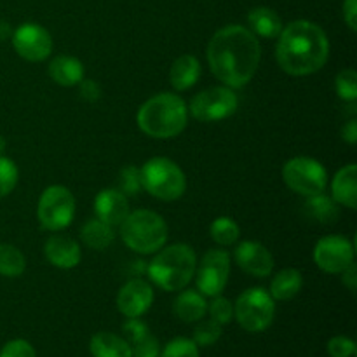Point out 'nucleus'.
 <instances>
[{"label":"nucleus","instance_id":"7","mask_svg":"<svg viewBox=\"0 0 357 357\" xmlns=\"http://www.w3.org/2000/svg\"><path fill=\"white\" fill-rule=\"evenodd\" d=\"M234 314L246 331H251V333L264 331L274 321V298L265 289L251 288L237 298Z\"/></svg>","mask_w":357,"mask_h":357},{"label":"nucleus","instance_id":"29","mask_svg":"<svg viewBox=\"0 0 357 357\" xmlns=\"http://www.w3.org/2000/svg\"><path fill=\"white\" fill-rule=\"evenodd\" d=\"M17 183V167L7 157L0 155V199L9 195Z\"/></svg>","mask_w":357,"mask_h":357},{"label":"nucleus","instance_id":"5","mask_svg":"<svg viewBox=\"0 0 357 357\" xmlns=\"http://www.w3.org/2000/svg\"><path fill=\"white\" fill-rule=\"evenodd\" d=\"M121 236L128 248L142 255L159 251L167 241V225L164 218L149 209L129 213L121 223Z\"/></svg>","mask_w":357,"mask_h":357},{"label":"nucleus","instance_id":"3","mask_svg":"<svg viewBox=\"0 0 357 357\" xmlns=\"http://www.w3.org/2000/svg\"><path fill=\"white\" fill-rule=\"evenodd\" d=\"M188 108L178 94L160 93L146 100L138 110L139 129L157 139L174 138L187 126Z\"/></svg>","mask_w":357,"mask_h":357},{"label":"nucleus","instance_id":"11","mask_svg":"<svg viewBox=\"0 0 357 357\" xmlns=\"http://www.w3.org/2000/svg\"><path fill=\"white\" fill-rule=\"evenodd\" d=\"M230 274V257L223 250H209L195 268L197 288L206 296H218L225 289Z\"/></svg>","mask_w":357,"mask_h":357},{"label":"nucleus","instance_id":"22","mask_svg":"<svg viewBox=\"0 0 357 357\" xmlns=\"http://www.w3.org/2000/svg\"><path fill=\"white\" fill-rule=\"evenodd\" d=\"M206 312H208V303H206L204 296L194 289L180 293V296L174 300V314L185 323L201 321Z\"/></svg>","mask_w":357,"mask_h":357},{"label":"nucleus","instance_id":"10","mask_svg":"<svg viewBox=\"0 0 357 357\" xmlns=\"http://www.w3.org/2000/svg\"><path fill=\"white\" fill-rule=\"evenodd\" d=\"M237 96L230 87H209L195 94L190 103V112L197 121L216 122L230 117L237 110Z\"/></svg>","mask_w":357,"mask_h":357},{"label":"nucleus","instance_id":"1","mask_svg":"<svg viewBox=\"0 0 357 357\" xmlns=\"http://www.w3.org/2000/svg\"><path fill=\"white\" fill-rule=\"evenodd\" d=\"M261 49L257 35L241 24H229L213 35L208 61L215 77L230 89L246 86L260 66Z\"/></svg>","mask_w":357,"mask_h":357},{"label":"nucleus","instance_id":"4","mask_svg":"<svg viewBox=\"0 0 357 357\" xmlns=\"http://www.w3.org/2000/svg\"><path fill=\"white\" fill-rule=\"evenodd\" d=\"M197 268L194 250L187 244H171L164 248L149 265L150 279L166 291L183 289Z\"/></svg>","mask_w":357,"mask_h":357},{"label":"nucleus","instance_id":"37","mask_svg":"<svg viewBox=\"0 0 357 357\" xmlns=\"http://www.w3.org/2000/svg\"><path fill=\"white\" fill-rule=\"evenodd\" d=\"M0 357H37V354L26 340H13L3 345Z\"/></svg>","mask_w":357,"mask_h":357},{"label":"nucleus","instance_id":"8","mask_svg":"<svg viewBox=\"0 0 357 357\" xmlns=\"http://www.w3.org/2000/svg\"><path fill=\"white\" fill-rule=\"evenodd\" d=\"M37 216L44 229L52 232L66 229L75 216V197L63 185L47 187L38 201Z\"/></svg>","mask_w":357,"mask_h":357},{"label":"nucleus","instance_id":"32","mask_svg":"<svg viewBox=\"0 0 357 357\" xmlns=\"http://www.w3.org/2000/svg\"><path fill=\"white\" fill-rule=\"evenodd\" d=\"M162 357H199L197 344L188 338H174L166 345Z\"/></svg>","mask_w":357,"mask_h":357},{"label":"nucleus","instance_id":"41","mask_svg":"<svg viewBox=\"0 0 357 357\" xmlns=\"http://www.w3.org/2000/svg\"><path fill=\"white\" fill-rule=\"evenodd\" d=\"M342 138H344L347 143H351V145H354L357 142V122L354 119L349 121L347 124L344 126V129H342Z\"/></svg>","mask_w":357,"mask_h":357},{"label":"nucleus","instance_id":"23","mask_svg":"<svg viewBox=\"0 0 357 357\" xmlns=\"http://www.w3.org/2000/svg\"><path fill=\"white\" fill-rule=\"evenodd\" d=\"M250 26L255 35H260L264 38H275L282 31V21L275 10L268 7H257L248 16Z\"/></svg>","mask_w":357,"mask_h":357},{"label":"nucleus","instance_id":"43","mask_svg":"<svg viewBox=\"0 0 357 357\" xmlns=\"http://www.w3.org/2000/svg\"><path fill=\"white\" fill-rule=\"evenodd\" d=\"M10 35V26L6 21H0V40H6Z\"/></svg>","mask_w":357,"mask_h":357},{"label":"nucleus","instance_id":"28","mask_svg":"<svg viewBox=\"0 0 357 357\" xmlns=\"http://www.w3.org/2000/svg\"><path fill=\"white\" fill-rule=\"evenodd\" d=\"M209 232H211L213 241L216 244H220V246H232L239 239L241 234L239 225L232 218H229V216H220V218H216L211 223Z\"/></svg>","mask_w":357,"mask_h":357},{"label":"nucleus","instance_id":"9","mask_svg":"<svg viewBox=\"0 0 357 357\" xmlns=\"http://www.w3.org/2000/svg\"><path fill=\"white\" fill-rule=\"evenodd\" d=\"M284 183L300 195L323 194L328 185V174L323 164L310 157H295L282 167Z\"/></svg>","mask_w":357,"mask_h":357},{"label":"nucleus","instance_id":"14","mask_svg":"<svg viewBox=\"0 0 357 357\" xmlns=\"http://www.w3.org/2000/svg\"><path fill=\"white\" fill-rule=\"evenodd\" d=\"M153 302L152 286L143 279H132L122 286L117 295V309L126 317H139L150 309Z\"/></svg>","mask_w":357,"mask_h":357},{"label":"nucleus","instance_id":"30","mask_svg":"<svg viewBox=\"0 0 357 357\" xmlns=\"http://www.w3.org/2000/svg\"><path fill=\"white\" fill-rule=\"evenodd\" d=\"M337 93L342 100L356 101L357 100V73L356 70H342L337 75Z\"/></svg>","mask_w":357,"mask_h":357},{"label":"nucleus","instance_id":"26","mask_svg":"<svg viewBox=\"0 0 357 357\" xmlns=\"http://www.w3.org/2000/svg\"><path fill=\"white\" fill-rule=\"evenodd\" d=\"M114 230L108 223L101 222V220H89L86 225L82 227V241L87 248L96 251H103L114 243Z\"/></svg>","mask_w":357,"mask_h":357},{"label":"nucleus","instance_id":"18","mask_svg":"<svg viewBox=\"0 0 357 357\" xmlns=\"http://www.w3.org/2000/svg\"><path fill=\"white\" fill-rule=\"evenodd\" d=\"M331 192H333V201L338 204H344L347 208H357V166L349 164L342 167L333 178L331 183Z\"/></svg>","mask_w":357,"mask_h":357},{"label":"nucleus","instance_id":"16","mask_svg":"<svg viewBox=\"0 0 357 357\" xmlns=\"http://www.w3.org/2000/svg\"><path fill=\"white\" fill-rule=\"evenodd\" d=\"M94 211H96L98 220L108 223L110 227L121 225L129 215L128 197L119 188L101 190L94 201Z\"/></svg>","mask_w":357,"mask_h":357},{"label":"nucleus","instance_id":"34","mask_svg":"<svg viewBox=\"0 0 357 357\" xmlns=\"http://www.w3.org/2000/svg\"><path fill=\"white\" fill-rule=\"evenodd\" d=\"M209 314H211V319L216 321L218 324H227L232 319L234 307L229 300L218 295L215 296V300H213L211 305H209Z\"/></svg>","mask_w":357,"mask_h":357},{"label":"nucleus","instance_id":"12","mask_svg":"<svg viewBox=\"0 0 357 357\" xmlns=\"http://www.w3.org/2000/svg\"><path fill=\"white\" fill-rule=\"evenodd\" d=\"M314 261L328 274H342L354 264V246L345 237H323L314 248Z\"/></svg>","mask_w":357,"mask_h":357},{"label":"nucleus","instance_id":"24","mask_svg":"<svg viewBox=\"0 0 357 357\" xmlns=\"http://www.w3.org/2000/svg\"><path fill=\"white\" fill-rule=\"evenodd\" d=\"M303 279L296 268H284L271 282V296L279 302L291 300L302 289Z\"/></svg>","mask_w":357,"mask_h":357},{"label":"nucleus","instance_id":"33","mask_svg":"<svg viewBox=\"0 0 357 357\" xmlns=\"http://www.w3.org/2000/svg\"><path fill=\"white\" fill-rule=\"evenodd\" d=\"M220 337H222V324L213 319L201 323L194 331V342L197 345H204V347L215 344Z\"/></svg>","mask_w":357,"mask_h":357},{"label":"nucleus","instance_id":"20","mask_svg":"<svg viewBox=\"0 0 357 357\" xmlns=\"http://www.w3.org/2000/svg\"><path fill=\"white\" fill-rule=\"evenodd\" d=\"M201 77V63L195 56L183 54L171 66V86L176 91H187L194 86Z\"/></svg>","mask_w":357,"mask_h":357},{"label":"nucleus","instance_id":"27","mask_svg":"<svg viewBox=\"0 0 357 357\" xmlns=\"http://www.w3.org/2000/svg\"><path fill=\"white\" fill-rule=\"evenodd\" d=\"M26 268L24 255L10 244H0V275L20 278Z\"/></svg>","mask_w":357,"mask_h":357},{"label":"nucleus","instance_id":"35","mask_svg":"<svg viewBox=\"0 0 357 357\" xmlns=\"http://www.w3.org/2000/svg\"><path fill=\"white\" fill-rule=\"evenodd\" d=\"M328 354L331 357H351L356 354V344L347 337H335L328 342Z\"/></svg>","mask_w":357,"mask_h":357},{"label":"nucleus","instance_id":"39","mask_svg":"<svg viewBox=\"0 0 357 357\" xmlns=\"http://www.w3.org/2000/svg\"><path fill=\"white\" fill-rule=\"evenodd\" d=\"M79 86H80V96H82L84 100L91 101V103L100 100L101 89L100 86H98L96 80H82Z\"/></svg>","mask_w":357,"mask_h":357},{"label":"nucleus","instance_id":"38","mask_svg":"<svg viewBox=\"0 0 357 357\" xmlns=\"http://www.w3.org/2000/svg\"><path fill=\"white\" fill-rule=\"evenodd\" d=\"M146 333H150L149 328H146L145 323H142V321L138 319V317H132V319H129L128 323L124 324V337L128 338V344H135V342H138L139 338L145 337Z\"/></svg>","mask_w":357,"mask_h":357},{"label":"nucleus","instance_id":"13","mask_svg":"<svg viewBox=\"0 0 357 357\" xmlns=\"http://www.w3.org/2000/svg\"><path fill=\"white\" fill-rule=\"evenodd\" d=\"M13 45L17 54L26 61H42L52 51V38L44 26L24 23L14 31Z\"/></svg>","mask_w":357,"mask_h":357},{"label":"nucleus","instance_id":"21","mask_svg":"<svg viewBox=\"0 0 357 357\" xmlns=\"http://www.w3.org/2000/svg\"><path fill=\"white\" fill-rule=\"evenodd\" d=\"M91 354L93 357H132L131 345L119 335L101 331L91 338Z\"/></svg>","mask_w":357,"mask_h":357},{"label":"nucleus","instance_id":"44","mask_svg":"<svg viewBox=\"0 0 357 357\" xmlns=\"http://www.w3.org/2000/svg\"><path fill=\"white\" fill-rule=\"evenodd\" d=\"M3 150H6V139H3L2 136H0V155H2V153H3Z\"/></svg>","mask_w":357,"mask_h":357},{"label":"nucleus","instance_id":"19","mask_svg":"<svg viewBox=\"0 0 357 357\" xmlns=\"http://www.w3.org/2000/svg\"><path fill=\"white\" fill-rule=\"evenodd\" d=\"M49 75L63 87L79 86L84 79L82 63L72 56H58L49 65Z\"/></svg>","mask_w":357,"mask_h":357},{"label":"nucleus","instance_id":"40","mask_svg":"<svg viewBox=\"0 0 357 357\" xmlns=\"http://www.w3.org/2000/svg\"><path fill=\"white\" fill-rule=\"evenodd\" d=\"M344 20L352 31L357 30V0H344Z\"/></svg>","mask_w":357,"mask_h":357},{"label":"nucleus","instance_id":"42","mask_svg":"<svg viewBox=\"0 0 357 357\" xmlns=\"http://www.w3.org/2000/svg\"><path fill=\"white\" fill-rule=\"evenodd\" d=\"M357 271H356V265L352 264V265H349L347 268H345L344 272H342V275H344V284L347 286L349 289H351V291H354L356 289V286H357Z\"/></svg>","mask_w":357,"mask_h":357},{"label":"nucleus","instance_id":"36","mask_svg":"<svg viewBox=\"0 0 357 357\" xmlns=\"http://www.w3.org/2000/svg\"><path fill=\"white\" fill-rule=\"evenodd\" d=\"M131 351L132 357H157L159 356V342L152 335L146 333L145 337L132 344Z\"/></svg>","mask_w":357,"mask_h":357},{"label":"nucleus","instance_id":"25","mask_svg":"<svg viewBox=\"0 0 357 357\" xmlns=\"http://www.w3.org/2000/svg\"><path fill=\"white\" fill-rule=\"evenodd\" d=\"M305 215L310 220H316L317 223H323V225H330L338 220V206L333 199L326 197L323 194L310 195L305 202Z\"/></svg>","mask_w":357,"mask_h":357},{"label":"nucleus","instance_id":"15","mask_svg":"<svg viewBox=\"0 0 357 357\" xmlns=\"http://www.w3.org/2000/svg\"><path fill=\"white\" fill-rule=\"evenodd\" d=\"M236 261L244 272L255 278H267L274 268V257L260 243L244 241L236 248Z\"/></svg>","mask_w":357,"mask_h":357},{"label":"nucleus","instance_id":"6","mask_svg":"<svg viewBox=\"0 0 357 357\" xmlns=\"http://www.w3.org/2000/svg\"><path fill=\"white\" fill-rule=\"evenodd\" d=\"M142 187L160 201H176L187 188L183 171L166 157H153L139 169Z\"/></svg>","mask_w":357,"mask_h":357},{"label":"nucleus","instance_id":"2","mask_svg":"<svg viewBox=\"0 0 357 357\" xmlns=\"http://www.w3.org/2000/svg\"><path fill=\"white\" fill-rule=\"evenodd\" d=\"M330 56V42L321 26L298 20L282 28L278 42V63L289 75H310L323 68Z\"/></svg>","mask_w":357,"mask_h":357},{"label":"nucleus","instance_id":"31","mask_svg":"<svg viewBox=\"0 0 357 357\" xmlns=\"http://www.w3.org/2000/svg\"><path fill=\"white\" fill-rule=\"evenodd\" d=\"M142 176H139V169L135 166H128L121 171L119 176V190L128 197V195H136L142 190Z\"/></svg>","mask_w":357,"mask_h":357},{"label":"nucleus","instance_id":"17","mask_svg":"<svg viewBox=\"0 0 357 357\" xmlns=\"http://www.w3.org/2000/svg\"><path fill=\"white\" fill-rule=\"evenodd\" d=\"M45 258L58 268H73L80 261V248L73 239L66 236L49 237L44 248Z\"/></svg>","mask_w":357,"mask_h":357}]
</instances>
